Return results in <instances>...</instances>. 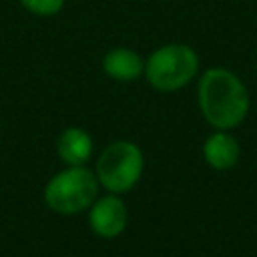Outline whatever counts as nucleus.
<instances>
[{"mask_svg":"<svg viewBox=\"0 0 257 257\" xmlns=\"http://www.w3.org/2000/svg\"><path fill=\"white\" fill-rule=\"evenodd\" d=\"M203 155L205 161L217 169V171H227L231 167H235V163L239 161V143L235 137H231L229 133H215L205 141L203 147Z\"/></svg>","mask_w":257,"mask_h":257,"instance_id":"7","label":"nucleus"},{"mask_svg":"<svg viewBox=\"0 0 257 257\" xmlns=\"http://www.w3.org/2000/svg\"><path fill=\"white\" fill-rule=\"evenodd\" d=\"M56 149H58V155L64 163H68L70 167H78L90 159L92 141H90L88 133H84L82 128L70 126L60 135Z\"/></svg>","mask_w":257,"mask_h":257,"instance_id":"8","label":"nucleus"},{"mask_svg":"<svg viewBox=\"0 0 257 257\" xmlns=\"http://www.w3.org/2000/svg\"><path fill=\"white\" fill-rule=\"evenodd\" d=\"M199 70V56L187 44H165L145 62V76L157 90H179L193 80Z\"/></svg>","mask_w":257,"mask_h":257,"instance_id":"2","label":"nucleus"},{"mask_svg":"<svg viewBox=\"0 0 257 257\" xmlns=\"http://www.w3.org/2000/svg\"><path fill=\"white\" fill-rule=\"evenodd\" d=\"M145 169L143 153L128 141L108 145L96 163V177L110 193H124L137 185Z\"/></svg>","mask_w":257,"mask_h":257,"instance_id":"4","label":"nucleus"},{"mask_svg":"<svg viewBox=\"0 0 257 257\" xmlns=\"http://www.w3.org/2000/svg\"><path fill=\"white\" fill-rule=\"evenodd\" d=\"M199 106L215 128H233L249 112V92L227 68H209L199 80Z\"/></svg>","mask_w":257,"mask_h":257,"instance_id":"1","label":"nucleus"},{"mask_svg":"<svg viewBox=\"0 0 257 257\" xmlns=\"http://www.w3.org/2000/svg\"><path fill=\"white\" fill-rule=\"evenodd\" d=\"M126 219H128V213H126V207L124 203L114 197V195H108V197H102L98 199L92 209H90V215H88V223H90V229L100 235V237H116L124 231L126 227Z\"/></svg>","mask_w":257,"mask_h":257,"instance_id":"5","label":"nucleus"},{"mask_svg":"<svg viewBox=\"0 0 257 257\" xmlns=\"http://www.w3.org/2000/svg\"><path fill=\"white\" fill-rule=\"evenodd\" d=\"M96 193H98L96 177L86 167L78 165L56 173L48 181L44 189V201L56 213L74 215L88 209L94 203Z\"/></svg>","mask_w":257,"mask_h":257,"instance_id":"3","label":"nucleus"},{"mask_svg":"<svg viewBox=\"0 0 257 257\" xmlns=\"http://www.w3.org/2000/svg\"><path fill=\"white\" fill-rule=\"evenodd\" d=\"M102 68L110 78L128 82V80H137L145 72V60L141 58L139 52L120 46V48H112L104 54Z\"/></svg>","mask_w":257,"mask_h":257,"instance_id":"6","label":"nucleus"},{"mask_svg":"<svg viewBox=\"0 0 257 257\" xmlns=\"http://www.w3.org/2000/svg\"><path fill=\"white\" fill-rule=\"evenodd\" d=\"M20 4L36 16H54L62 10L64 0H20Z\"/></svg>","mask_w":257,"mask_h":257,"instance_id":"9","label":"nucleus"}]
</instances>
